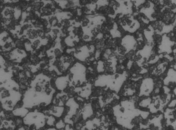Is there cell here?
Instances as JSON below:
<instances>
[{
	"label": "cell",
	"mask_w": 176,
	"mask_h": 130,
	"mask_svg": "<svg viewBox=\"0 0 176 130\" xmlns=\"http://www.w3.org/2000/svg\"><path fill=\"white\" fill-rule=\"evenodd\" d=\"M89 36L87 35H85L83 36V39L84 40H86L89 39Z\"/></svg>",
	"instance_id": "cell-2"
},
{
	"label": "cell",
	"mask_w": 176,
	"mask_h": 130,
	"mask_svg": "<svg viewBox=\"0 0 176 130\" xmlns=\"http://www.w3.org/2000/svg\"><path fill=\"white\" fill-rule=\"evenodd\" d=\"M57 27L59 28H61L62 27H63V25L61 24V23H59V22L58 24V25H57Z\"/></svg>",
	"instance_id": "cell-3"
},
{
	"label": "cell",
	"mask_w": 176,
	"mask_h": 130,
	"mask_svg": "<svg viewBox=\"0 0 176 130\" xmlns=\"http://www.w3.org/2000/svg\"><path fill=\"white\" fill-rule=\"evenodd\" d=\"M52 33H53L55 35H58V34H59L60 33V30L58 29H52Z\"/></svg>",
	"instance_id": "cell-1"
}]
</instances>
